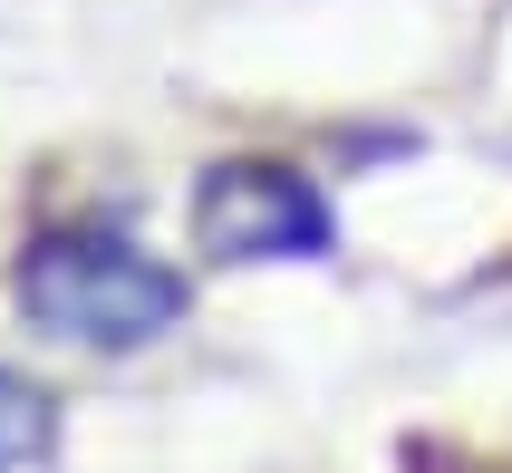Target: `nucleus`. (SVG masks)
<instances>
[{
  "mask_svg": "<svg viewBox=\"0 0 512 473\" xmlns=\"http://www.w3.org/2000/svg\"><path fill=\"white\" fill-rule=\"evenodd\" d=\"M20 309L68 348H145L184 319V280L116 232H49L20 261Z\"/></svg>",
  "mask_w": 512,
  "mask_h": 473,
  "instance_id": "1",
  "label": "nucleus"
},
{
  "mask_svg": "<svg viewBox=\"0 0 512 473\" xmlns=\"http://www.w3.org/2000/svg\"><path fill=\"white\" fill-rule=\"evenodd\" d=\"M194 242L213 261H310L329 242V203L290 165H213L194 194Z\"/></svg>",
  "mask_w": 512,
  "mask_h": 473,
  "instance_id": "2",
  "label": "nucleus"
},
{
  "mask_svg": "<svg viewBox=\"0 0 512 473\" xmlns=\"http://www.w3.org/2000/svg\"><path fill=\"white\" fill-rule=\"evenodd\" d=\"M39 454H49V396H39V387H20V377L0 367V473L39 464Z\"/></svg>",
  "mask_w": 512,
  "mask_h": 473,
  "instance_id": "3",
  "label": "nucleus"
}]
</instances>
